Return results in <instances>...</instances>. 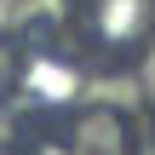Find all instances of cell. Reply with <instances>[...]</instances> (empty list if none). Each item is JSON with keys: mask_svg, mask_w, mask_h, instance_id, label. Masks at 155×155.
Returning <instances> with one entry per match:
<instances>
[{"mask_svg": "<svg viewBox=\"0 0 155 155\" xmlns=\"http://www.w3.org/2000/svg\"><path fill=\"white\" fill-rule=\"evenodd\" d=\"M29 155H69V144H46L40 138V144H29Z\"/></svg>", "mask_w": 155, "mask_h": 155, "instance_id": "obj_4", "label": "cell"}, {"mask_svg": "<svg viewBox=\"0 0 155 155\" xmlns=\"http://www.w3.org/2000/svg\"><path fill=\"white\" fill-rule=\"evenodd\" d=\"M12 81H17V52L0 40V92H12Z\"/></svg>", "mask_w": 155, "mask_h": 155, "instance_id": "obj_3", "label": "cell"}, {"mask_svg": "<svg viewBox=\"0 0 155 155\" xmlns=\"http://www.w3.org/2000/svg\"><path fill=\"white\" fill-rule=\"evenodd\" d=\"M69 155H132V132L115 109H86L69 127Z\"/></svg>", "mask_w": 155, "mask_h": 155, "instance_id": "obj_2", "label": "cell"}, {"mask_svg": "<svg viewBox=\"0 0 155 155\" xmlns=\"http://www.w3.org/2000/svg\"><path fill=\"white\" fill-rule=\"evenodd\" d=\"M144 69H150V81H155V46H150V58H144Z\"/></svg>", "mask_w": 155, "mask_h": 155, "instance_id": "obj_5", "label": "cell"}, {"mask_svg": "<svg viewBox=\"0 0 155 155\" xmlns=\"http://www.w3.org/2000/svg\"><path fill=\"white\" fill-rule=\"evenodd\" d=\"M86 29L104 46H138L155 35V0H86Z\"/></svg>", "mask_w": 155, "mask_h": 155, "instance_id": "obj_1", "label": "cell"}]
</instances>
